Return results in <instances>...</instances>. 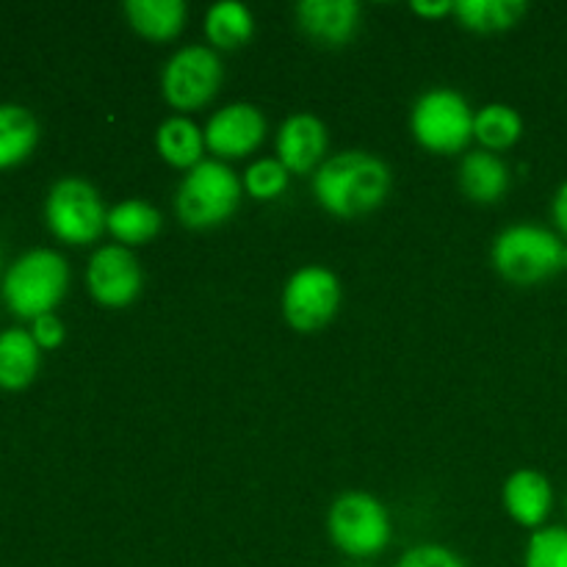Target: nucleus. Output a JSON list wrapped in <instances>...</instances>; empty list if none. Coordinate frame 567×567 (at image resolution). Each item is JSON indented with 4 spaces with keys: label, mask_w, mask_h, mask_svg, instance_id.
<instances>
[{
    "label": "nucleus",
    "mask_w": 567,
    "mask_h": 567,
    "mask_svg": "<svg viewBox=\"0 0 567 567\" xmlns=\"http://www.w3.org/2000/svg\"><path fill=\"white\" fill-rule=\"evenodd\" d=\"M327 532H330L332 546L349 559H374L391 546L393 524L385 504L371 493L349 491L332 502L327 515Z\"/></svg>",
    "instance_id": "39448f33"
},
{
    "label": "nucleus",
    "mask_w": 567,
    "mask_h": 567,
    "mask_svg": "<svg viewBox=\"0 0 567 567\" xmlns=\"http://www.w3.org/2000/svg\"><path fill=\"white\" fill-rule=\"evenodd\" d=\"M410 9L419 17H426V20H437V17L454 14V0H435V3H421V0H415V3H410Z\"/></svg>",
    "instance_id": "cd10ccee"
},
{
    "label": "nucleus",
    "mask_w": 567,
    "mask_h": 567,
    "mask_svg": "<svg viewBox=\"0 0 567 567\" xmlns=\"http://www.w3.org/2000/svg\"><path fill=\"white\" fill-rule=\"evenodd\" d=\"M122 9H125L133 31L155 44L172 42L175 37H181L188 14L183 0H127Z\"/></svg>",
    "instance_id": "dca6fc26"
},
{
    "label": "nucleus",
    "mask_w": 567,
    "mask_h": 567,
    "mask_svg": "<svg viewBox=\"0 0 567 567\" xmlns=\"http://www.w3.org/2000/svg\"><path fill=\"white\" fill-rule=\"evenodd\" d=\"M363 9L358 0H299L297 25L321 48H343L360 31Z\"/></svg>",
    "instance_id": "f8f14e48"
},
{
    "label": "nucleus",
    "mask_w": 567,
    "mask_h": 567,
    "mask_svg": "<svg viewBox=\"0 0 567 567\" xmlns=\"http://www.w3.org/2000/svg\"><path fill=\"white\" fill-rule=\"evenodd\" d=\"M504 509L524 529H543L554 507L551 482L540 471L520 468L504 482Z\"/></svg>",
    "instance_id": "4468645a"
},
{
    "label": "nucleus",
    "mask_w": 567,
    "mask_h": 567,
    "mask_svg": "<svg viewBox=\"0 0 567 567\" xmlns=\"http://www.w3.org/2000/svg\"><path fill=\"white\" fill-rule=\"evenodd\" d=\"M31 336H33V341L39 343V349L61 347L66 338L64 321H61L55 313L39 316V319L31 321Z\"/></svg>",
    "instance_id": "bb28decb"
},
{
    "label": "nucleus",
    "mask_w": 567,
    "mask_h": 567,
    "mask_svg": "<svg viewBox=\"0 0 567 567\" xmlns=\"http://www.w3.org/2000/svg\"><path fill=\"white\" fill-rule=\"evenodd\" d=\"M524 136V120L518 111L507 103H491L476 111L474 138L487 153H502L513 147Z\"/></svg>",
    "instance_id": "5701e85b"
},
{
    "label": "nucleus",
    "mask_w": 567,
    "mask_h": 567,
    "mask_svg": "<svg viewBox=\"0 0 567 567\" xmlns=\"http://www.w3.org/2000/svg\"><path fill=\"white\" fill-rule=\"evenodd\" d=\"M86 286L103 308H127L142 293V266L131 249L122 244H109V247H100L89 260Z\"/></svg>",
    "instance_id": "9d476101"
},
{
    "label": "nucleus",
    "mask_w": 567,
    "mask_h": 567,
    "mask_svg": "<svg viewBox=\"0 0 567 567\" xmlns=\"http://www.w3.org/2000/svg\"><path fill=\"white\" fill-rule=\"evenodd\" d=\"M393 186L385 161L365 150H347L316 169L313 194L321 208L341 219L371 214L388 199Z\"/></svg>",
    "instance_id": "f257e3e1"
},
{
    "label": "nucleus",
    "mask_w": 567,
    "mask_h": 567,
    "mask_svg": "<svg viewBox=\"0 0 567 567\" xmlns=\"http://www.w3.org/2000/svg\"><path fill=\"white\" fill-rule=\"evenodd\" d=\"M396 567H468L463 563V557L452 551L446 546H437V543H424V546L408 548L399 559Z\"/></svg>",
    "instance_id": "a878e982"
},
{
    "label": "nucleus",
    "mask_w": 567,
    "mask_h": 567,
    "mask_svg": "<svg viewBox=\"0 0 567 567\" xmlns=\"http://www.w3.org/2000/svg\"><path fill=\"white\" fill-rule=\"evenodd\" d=\"M70 288V266L55 249H31L9 266L3 277V299L20 319L53 313Z\"/></svg>",
    "instance_id": "20e7f679"
},
{
    "label": "nucleus",
    "mask_w": 567,
    "mask_h": 567,
    "mask_svg": "<svg viewBox=\"0 0 567 567\" xmlns=\"http://www.w3.org/2000/svg\"><path fill=\"white\" fill-rule=\"evenodd\" d=\"M44 221L59 241L83 247L94 244L105 233L109 210L97 188L83 177H61L44 199Z\"/></svg>",
    "instance_id": "0eeeda50"
},
{
    "label": "nucleus",
    "mask_w": 567,
    "mask_h": 567,
    "mask_svg": "<svg viewBox=\"0 0 567 567\" xmlns=\"http://www.w3.org/2000/svg\"><path fill=\"white\" fill-rule=\"evenodd\" d=\"M567 247L557 233L548 227L509 225L493 241V266L498 275L513 286H537V282L551 280L554 275L565 269Z\"/></svg>",
    "instance_id": "7ed1b4c3"
},
{
    "label": "nucleus",
    "mask_w": 567,
    "mask_h": 567,
    "mask_svg": "<svg viewBox=\"0 0 567 567\" xmlns=\"http://www.w3.org/2000/svg\"><path fill=\"white\" fill-rule=\"evenodd\" d=\"M266 116L252 103H230L216 111L205 127V147L216 155V161L247 158L264 144Z\"/></svg>",
    "instance_id": "9b49d317"
},
{
    "label": "nucleus",
    "mask_w": 567,
    "mask_h": 567,
    "mask_svg": "<svg viewBox=\"0 0 567 567\" xmlns=\"http://www.w3.org/2000/svg\"><path fill=\"white\" fill-rule=\"evenodd\" d=\"M39 343L33 341L31 330L9 327L0 332V388L6 391H22L37 380L39 371Z\"/></svg>",
    "instance_id": "f3484780"
},
{
    "label": "nucleus",
    "mask_w": 567,
    "mask_h": 567,
    "mask_svg": "<svg viewBox=\"0 0 567 567\" xmlns=\"http://www.w3.org/2000/svg\"><path fill=\"white\" fill-rule=\"evenodd\" d=\"M565 269H567V252H565Z\"/></svg>",
    "instance_id": "7c9ffc66"
},
{
    "label": "nucleus",
    "mask_w": 567,
    "mask_h": 567,
    "mask_svg": "<svg viewBox=\"0 0 567 567\" xmlns=\"http://www.w3.org/2000/svg\"><path fill=\"white\" fill-rule=\"evenodd\" d=\"M225 70L219 53L205 44H186L164 66L161 92L175 111L205 109L219 94Z\"/></svg>",
    "instance_id": "6e6552de"
},
{
    "label": "nucleus",
    "mask_w": 567,
    "mask_h": 567,
    "mask_svg": "<svg viewBox=\"0 0 567 567\" xmlns=\"http://www.w3.org/2000/svg\"><path fill=\"white\" fill-rule=\"evenodd\" d=\"M529 6L524 0H454V17L476 33L509 31L524 20Z\"/></svg>",
    "instance_id": "412c9836"
},
{
    "label": "nucleus",
    "mask_w": 567,
    "mask_h": 567,
    "mask_svg": "<svg viewBox=\"0 0 567 567\" xmlns=\"http://www.w3.org/2000/svg\"><path fill=\"white\" fill-rule=\"evenodd\" d=\"M39 122L25 105L0 103V169L17 166L37 150Z\"/></svg>",
    "instance_id": "aec40b11"
},
{
    "label": "nucleus",
    "mask_w": 567,
    "mask_h": 567,
    "mask_svg": "<svg viewBox=\"0 0 567 567\" xmlns=\"http://www.w3.org/2000/svg\"><path fill=\"white\" fill-rule=\"evenodd\" d=\"M474 111L468 100L446 86L421 94L410 111V133L424 150L437 155L463 153L474 138Z\"/></svg>",
    "instance_id": "423d86ee"
},
{
    "label": "nucleus",
    "mask_w": 567,
    "mask_h": 567,
    "mask_svg": "<svg viewBox=\"0 0 567 567\" xmlns=\"http://www.w3.org/2000/svg\"><path fill=\"white\" fill-rule=\"evenodd\" d=\"M330 133L313 114H293L277 131V161L293 175H308L324 164Z\"/></svg>",
    "instance_id": "ddd939ff"
},
{
    "label": "nucleus",
    "mask_w": 567,
    "mask_h": 567,
    "mask_svg": "<svg viewBox=\"0 0 567 567\" xmlns=\"http://www.w3.org/2000/svg\"><path fill=\"white\" fill-rule=\"evenodd\" d=\"M352 567H369V565H352Z\"/></svg>",
    "instance_id": "c756f323"
},
{
    "label": "nucleus",
    "mask_w": 567,
    "mask_h": 567,
    "mask_svg": "<svg viewBox=\"0 0 567 567\" xmlns=\"http://www.w3.org/2000/svg\"><path fill=\"white\" fill-rule=\"evenodd\" d=\"M164 216L155 205L147 199H122L109 210V225L105 230L122 244V247H142V244L153 241L161 233Z\"/></svg>",
    "instance_id": "6ab92c4d"
},
{
    "label": "nucleus",
    "mask_w": 567,
    "mask_h": 567,
    "mask_svg": "<svg viewBox=\"0 0 567 567\" xmlns=\"http://www.w3.org/2000/svg\"><path fill=\"white\" fill-rule=\"evenodd\" d=\"M551 219H554V225L559 227V233H565L567 236V181L557 188V194H554Z\"/></svg>",
    "instance_id": "c85d7f7f"
},
{
    "label": "nucleus",
    "mask_w": 567,
    "mask_h": 567,
    "mask_svg": "<svg viewBox=\"0 0 567 567\" xmlns=\"http://www.w3.org/2000/svg\"><path fill=\"white\" fill-rule=\"evenodd\" d=\"M288 175H291V172H288L277 158H258L255 164L247 166V172H244V192L252 199L269 203V199H277L286 192Z\"/></svg>",
    "instance_id": "b1692460"
},
{
    "label": "nucleus",
    "mask_w": 567,
    "mask_h": 567,
    "mask_svg": "<svg viewBox=\"0 0 567 567\" xmlns=\"http://www.w3.org/2000/svg\"><path fill=\"white\" fill-rule=\"evenodd\" d=\"M460 188L471 203L493 205L509 192V166L487 150H474L460 161Z\"/></svg>",
    "instance_id": "2eb2a0df"
},
{
    "label": "nucleus",
    "mask_w": 567,
    "mask_h": 567,
    "mask_svg": "<svg viewBox=\"0 0 567 567\" xmlns=\"http://www.w3.org/2000/svg\"><path fill=\"white\" fill-rule=\"evenodd\" d=\"M524 567H567V526H543L532 532Z\"/></svg>",
    "instance_id": "393cba45"
},
{
    "label": "nucleus",
    "mask_w": 567,
    "mask_h": 567,
    "mask_svg": "<svg viewBox=\"0 0 567 567\" xmlns=\"http://www.w3.org/2000/svg\"><path fill=\"white\" fill-rule=\"evenodd\" d=\"M155 150L166 164L188 172L205 161V131H199L197 122H192L188 116H169L155 131Z\"/></svg>",
    "instance_id": "a211bd4d"
},
{
    "label": "nucleus",
    "mask_w": 567,
    "mask_h": 567,
    "mask_svg": "<svg viewBox=\"0 0 567 567\" xmlns=\"http://www.w3.org/2000/svg\"><path fill=\"white\" fill-rule=\"evenodd\" d=\"M341 308V282L327 266H302L282 288V316L297 332H319Z\"/></svg>",
    "instance_id": "1a4fd4ad"
},
{
    "label": "nucleus",
    "mask_w": 567,
    "mask_h": 567,
    "mask_svg": "<svg viewBox=\"0 0 567 567\" xmlns=\"http://www.w3.org/2000/svg\"><path fill=\"white\" fill-rule=\"evenodd\" d=\"M244 183L225 161H203L194 169L186 172L175 194L177 219L188 230H214L241 205Z\"/></svg>",
    "instance_id": "f03ea898"
},
{
    "label": "nucleus",
    "mask_w": 567,
    "mask_h": 567,
    "mask_svg": "<svg viewBox=\"0 0 567 567\" xmlns=\"http://www.w3.org/2000/svg\"><path fill=\"white\" fill-rule=\"evenodd\" d=\"M255 17L252 11L236 0L214 3L205 14V37L214 50H238L252 39Z\"/></svg>",
    "instance_id": "4be33fe9"
}]
</instances>
